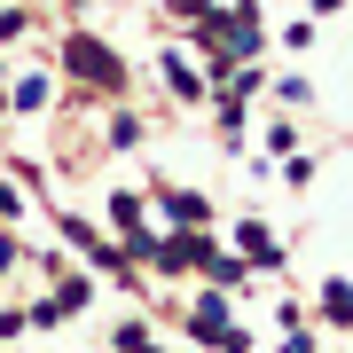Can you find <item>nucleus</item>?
<instances>
[{
	"instance_id": "obj_4",
	"label": "nucleus",
	"mask_w": 353,
	"mask_h": 353,
	"mask_svg": "<svg viewBox=\"0 0 353 353\" xmlns=\"http://www.w3.org/2000/svg\"><path fill=\"white\" fill-rule=\"evenodd\" d=\"M0 220H16V189H8V181H0Z\"/></svg>"
},
{
	"instance_id": "obj_1",
	"label": "nucleus",
	"mask_w": 353,
	"mask_h": 353,
	"mask_svg": "<svg viewBox=\"0 0 353 353\" xmlns=\"http://www.w3.org/2000/svg\"><path fill=\"white\" fill-rule=\"evenodd\" d=\"M71 71H87V79H102V87H126V71H118L110 55L94 48V39H71Z\"/></svg>"
},
{
	"instance_id": "obj_2",
	"label": "nucleus",
	"mask_w": 353,
	"mask_h": 353,
	"mask_svg": "<svg viewBox=\"0 0 353 353\" xmlns=\"http://www.w3.org/2000/svg\"><path fill=\"white\" fill-rule=\"evenodd\" d=\"M165 212H173L181 228H204V220H212V204H204V196H189V189H173V196H165Z\"/></svg>"
},
{
	"instance_id": "obj_3",
	"label": "nucleus",
	"mask_w": 353,
	"mask_h": 353,
	"mask_svg": "<svg viewBox=\"0 0 353 353\" xmlns=\"http://www.w3.org/2000/svg\"><path fill=\"white\" fill-rule=\"evenodd\" d=\"M165 79H173V94H204V87H196V71L181 63V55H165Z\"/></svg>"
}]
</instances>
